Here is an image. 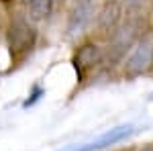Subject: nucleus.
Here are the masks:
<instances>
[{
  "label": "nucleus",
  "instance_id": "nucleus-1",
  "mask_svg": "<svg viewBox=\"0 0 153 151\" xmlns=\"http://www.w3.org/2000/svg\"><path fill=\"white\" fill-rule=\"evenodd\" d=\"M151 63H153V39L147 37V39L137 43L131 57L127 59V71L133 76H139V74L149 70Z\"/></svg>",
  "mask_w": 153,
  "mask_h": 151
},
{
  "label": "nucleus",
  "instance_id": "nucleus-2",
  "mask_svg": "<svg viewBox=\"0 0 153 151\" xmlns=\"http://www.w3.org/2000/svg\"><path fill=\"white\" fill-rule=\"evenodd\" d=\"M8 41H10V51L14 55H21V53L29 51L33 47V43H35V29L29 27V23H25V21H16L10 27Z\"/></svg>",
  "mask_w": 153,
  "mask_h": 151
},
{
  "label": "nucleus",
  "instance_id": "nucleus-3",
  "mask_svg": "<svg viewBox=\"0 0 153 151\" xmlns=\"http://www.w3.org/2000/svg\"><path fill=\"white\" fill-rule=\"evenodd\" d=\"M131 133H133V127L131 125L114 127V129H110L108 133H104L100 139L90 141V143L80 145V147H71V149H65V151H100V149H104V147H108V145H114L118 141H123L125 137H129Z\"/></svg>",
  "mask_w": 153,
  "mask_h": 151
},
{
  "label": "nucleus",
  "instance_id": "nucleus-4",
  "mask_svg": "<svg viewBox=\"0 0 153 151\" xmlns=\"http://www.w3.org/2000/svg\"><path fill=\"white\" fill-rule=\"evenodd\" d=\"M74 61H76V70H78V74L82 76L86 68L96 65V63L100 61V49H98L96 45H86V47H82V49L78 51V55H76Z\"/></svg>",
  "mask_w": 153,
  "mask_h": 151
},
{
  "label": "nucleus",
  "instance_id": "nucleus-5",
  "mask_svg": "<svg viewBox=\"0 0 153 151\" xmlns=\"http://www.w3.org/2000/svg\"><path fill=\"white\" fill-rule=\"evenodd\" d=\"M90 14H92V6H90V2H88V0H84V2H80V4L76 6V10H74V14H71L70 29H71V31H78V29H82L84 25L88 23Z\"/></svg>",
  "mask_w": 153,
  "mask_h": 151
},
{
  "label": "nucleus",
  "instance_id": "nucleus-6",
  "mask_svg": "<svg viewBox=\"0 0 153 151\" xmlns=\"http://www.w3.org/2000/svg\"><path fill=\"white\" fill-rule=\"evenodd\" d=\"M29 2V10L33 14V19L41 21V19H47L51 14L53 8V0H27Z\"/></svg>",
  "mask_w": 153,
  "mask_h": 151
},
{
  "label": "nucleus",
  "instance_id": "nucleus-7",
  "mask_svg": "<svg viewBox=\"0 0 153 151\" xmlns=\"http://www.w3.org/2000/svg\"><path fill=\"white\" fill-rule=\"evenodd\" d=\"M118 12L120 10H118L117 4H108L104 8V12H102V16H100V27L102 29H112L118 21Z\"/></svg>",
  "mask_w": 153,
  "mask_h": 151
},
{
  "label": "nucleus",
  "instance_id": "nucleus-8",
  "mask_svg": "<svg viewBox=\"0 0 153 151\" xmlns=\"http://www.w3.org/2000/svg\"><path fill=\"white\" fill-rule=\"evenodd\" d=\"M141 151H153V143H149V145H145Z\"/></svg>",
  "mask_w": 153,
  "mask_h": 151
}]
</instances>
